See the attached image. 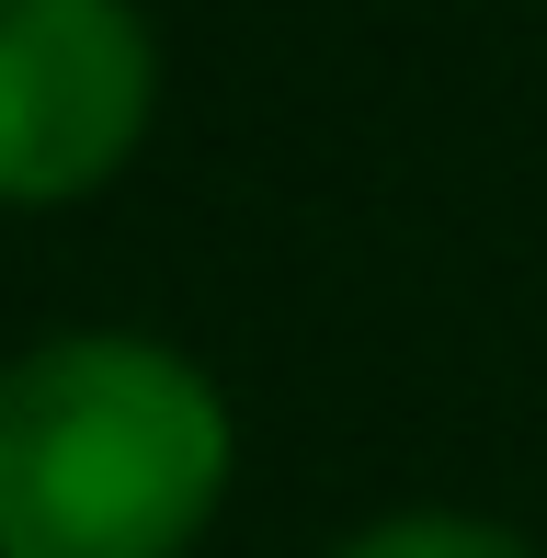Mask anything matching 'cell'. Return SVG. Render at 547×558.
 <instances>
[{
	"mask_svg": "<svg viewBox=\"0 0 547 558\" xmlns=\"http://www.w3.org/2000/svg\"><path fill=\"white\" fill-rule=\"evenodd\" d=\"M229 478V388L183 342L46 331L0 365V558H194Z\"/></svg>",
	"mask_w": 547,
	"mask_h": 558,
	"instance_id": "6da1fadb",
	"label": "cell"
},
{
	"mask_svg": "<svg viewBox=\"0 0 547 558\" xmlns=\"http://www.w3.org/2000/svg\"><path fill=\"white\" fill-rule=\"evenodd\" d=\"M160 125V35L137 0H0V217L126 183Z\"/></svg>",
	"mask_w": 547,
	"mask_h": 558,
	"instance_id": "7a4b0ae2",
	"label": "cell"
},
{
	"mask_svg": "<svg viewBox=\"0 0 547 558\" xmlns=\"http://www.w3.org/2000/svg\"><path fill=\"white\" fill-rule=\"evenodd\" d=\"M331 558H547V547L513 536V524H490V513H457V501H411V513L354 524Z\"/></svg>",
	"mask_w": 547,
	"mask_h": 558,
	"instance_id": "3957f363",
	"label": "cell"
}]
</instances>
